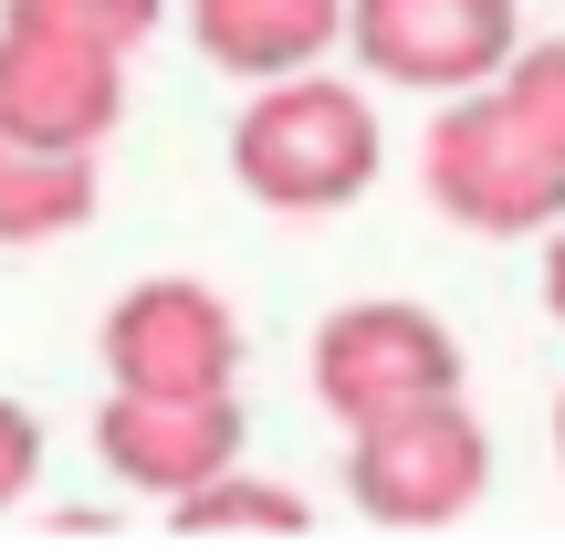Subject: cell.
Instances as JSON below:
<instances>
[{"mask_svg":"<svg viewBox=\"0 0 565 556\" xmlns=\"http://www.w3.org/2000/svg\"><path fill=\"white\" fill-rule=\"evenodd\" d=\"M231 179L294 221L345 210L377 179V116H366V95H345L324 74H273L263 105L231 126Z\"/></svg>","mask_w":565,"mask_h":556,"instance_id":"1","label":"cell"},{"mask_svg":"<svg viewBox=\"0 0 565 556\" xmlns=\"http://www.w3.org/2000/svg\"><path fill=\"white\" fill-rule=\"evenodd\" d=\"M345 441H356V462H345L356 504L377 525H408V536L461 525L471 504H482V483H492V441H482V420L461 410V389L408 399V410H387V420H356Z\"/></svg>","mask_w":565,"mask_h":556,"instance_id":"2","label":"cell"},{"mask_svg":"<svg viewBox=\"0 0 565 556\" xmlns=\"http://www.w3.org/2000/svg\"><path fill=\"white\" fill-rule=\"evenodd\" d=\"M429 200L461 231H545L565 221V158L513 116L503 84H471L440 126H429Z\"/></svg>","mask_w":565,"mask_h":556,"instance_id":"3","label":"cell"},{"mask_svg":"<svg viewBox=\"0 0 565 556\" xmlns=\"http://www.w3.org/2000/svg\"><path fill=\"white\" fill-rule=\"evenodd\" d=\"M440 389H461V347L429 305H345L315 336V399L345 431L408 410V399H440Z\"/></svg>","mask_w":565,"mask_h":556,"instance_id":"4","label":"cell"},{"mask_svg":"<svg viewBox=\"0 0 565 556\" xmlns=\"http://www.w3.org/2000/svg\"><path fill=\"white\" fill-rule=\"evenodd\" d=\"M345 42L366 53V74L419 84V95L503 84V63L524 53L513 0H345Z\"/></svg>","mask_w":565,"mask_h":556,"instance_id":"5","label":"cell"},{"mask_svg":"<svg viewBox=\"0 0 565 556\" xmlns=\"http://www.w3.org/2000/svg\"><path fill=\"white\" fill-rule=\"evenodd\" d=\"M126 116V53L53 21H0V137L32 147H105Z\"/></svg>","mask_w":565,"mask_h":556,"instance_id":"6","label":"cell"},{"mask_svg":"<svg viewBox=\"0 0 565 556\" xmlns=\"http://www.w3.org/2000/svg\"><path fill=\"white\" fill-rule=\"evenodd\" d=\"M95 452L116 462V483L179 504L242 462V389H116L95 420Z\"/></svg>","mask_w":565,"mask_h":556,"instance_id":"7","label":"cell"},{"mask_svg":"<svg viewBox=\"0 0 565 556\" xmlns=\"http://www.w3.org/2000/svg\"><path fill=\"white\" fill-rule=\"evenodd\" d=\"M105 378L116 389H231L242 378V326L210 284H137L105 315Z\"/></svg>","mask_w":565,"mask_h":556,"instance_id":"8","label":"cell"},{"mask_svg":"<svg viewBox=\"0 0 565 556\" xmlns=\"http://www.w3.org/2000/svg\"><path fill=\"white\" fill-rule=\"evenodd\" d=\"M189 32L221 74H303L345 32V0H189Z\"/></svg>","mask_w":565,"mask_h":556,"instance_id":"9","label":"cell"},{"mask_svg":"<svg viewBox=\"0 0 565 556\" xmlns=\"http://www.w3.org/2000/svg\"><path fill=\"white\" fill-rule=\"evenodd\" d=\"M95 221V147L0 137V242H53Z\"/></svg>","mask_w":565,"mask_h":556,"instance_id":"10","label":"cell"},{"mask_svg":"<svg viewBox=\"0 0 565 556\" xmlns=\"http://www.w3.org/2000/svg\"><path fill=\"white\" fill-rule=\"evenodd\" d=\"M179 515V536H303V494L294 483H263V473H210L200 494H179L168 504Z\"/></svg>","mask_w":565,"mask_h":556,"instance_id":"11","label":"cell"},{"mask_svg":"<svg viewBox=\"0 0 565 556\" xmlns=\"http://www.w3.org/2000/svg\"><path fill=\"white\" fill-rule=\"evenodd\" d=\"M158 11H168V0H11L0 21H53V32L105 42V53H137V42L158 32Z\"/></svg>","mask_w":565,"mask_h":556,"instance_id":"12","label":"cell"},{"mask_svg":"<svg viewBox=\"0 0 565 556\" xmlns=\"http://www.w3.org/2000/svg\"><path fill=\"white\" fill-rule=\"evenodd\" d=\"M503 95H513V116H524L534 137L565 158V42H534V53H513V63H503Z\"/></svg>","mask_w":565,"mask_h":556,"instance_id":"13","label":"cell"},{"mask_svg":"<svg viewBox=\"0 0 565 556\" xmlns=\"http://www.w3.org/2000/svg\"><path fill=\"white\" fill-rule=\"evenodd\" d=\"M32 462H42V420L21 410V399H0V515L32 494Z\"/></svg>","mask_w":565,"mask_h":556,"instance_id":"14","label":"cell"},{"mask_svg":"<svg viewBox=\"0 0 565 556\" xmlns=\"http://www.w3.org/2000/svg\"><path fill=\"white\" fill-rule=\"evenodd\" d=\"M545 305L565 315V231H555V252H545Z\"/></svg>","mask_w":565,"mask_h":556,"instance_id":"15","label":"cell"},{"mask_svg":"<svg viewBox=\"0 0 565 556\" xmlns=\"http://www.w3.org/2000/svg\"><path fill=\"white\" fill-rule=\"evenodd\" d=\"M555 452H565V410H555Z\"/></svg>","mask_w":565,"mask_h":556,"instance_id":"16","label":"cell"}]
</instances>
